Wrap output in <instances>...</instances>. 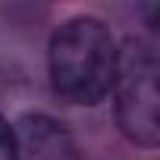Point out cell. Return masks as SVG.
Here are the masks:
<instances>
[{
    "label": "cell",
    "instance_id": "6da1fadb",
    "mask_svg": "<svg viewBox=\"0 0 160 160\" xmlns=\"http://www.w3.org/2000/svg\"><path fill=\"white\" fill-rule=\"evenodd\" d=\"M116 38L110 25L98 16H72L66 19L47 50L50 88L60 101L94 107L113 88L116 72Z\"/></svg>",
    "mask_w": 160,
    "mask_h": 160
},
{
    "label": "cell",
    "instance_id": "7a4b0ae2",
    "mask_svg": "<svg viewBox=\"0 0 160 160\" xmlns=\"http://www.w3.org/2000/svg\"><path fill=\"white\" fill-rule=\"evenodd\" d=\"M160 60L154 44L141 38H129L116 50V72H113V104L119 132L141 144L157 148L160 141Z\"/></svg>",
    "mask_w": 160,
    "mask_h": 160
},
{
    "label": "cell",
    "instance_id": "3957f363",
    "mask_svg": "<svg viewBox=\"0 0 160 160\" xmlns=\"http://www.w3.org/2000/svg\"><path fill=\"white\" fill-rule=\"evenodd\" d=\"M16 129V160H82L69 129L44 113H28Z\"/></svg>",
    "mask_w": 160,
    "mask_h": 160
},
{
    "label": "cell",
    "instance_id": "277c9868",
    "mask_svg": "<svg viewBox=\"0 0 160 160\" xmlns=\"http://www.w3.org/2000/svg\"><path fill=\"white\" fill-rule=\"evenodd\" d=\"M0 160H16V129L0 116Z\"/></svg>",
    "mask_w": 160,
    "mask_h": 160
}]
</instances>
